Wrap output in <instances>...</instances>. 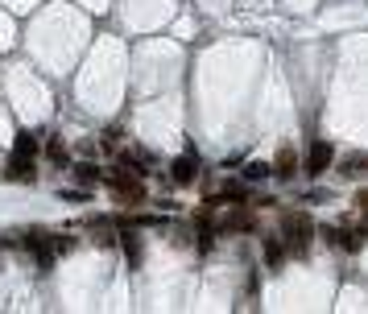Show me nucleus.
<instances>
[{"label": "nucleus", "mask_w": 368, "mask_h": 314, "mask_svg": "<svg viewBox=\"0 0 368 314\" xmlns=\"http://www.w3.org/2000/svg\"><path fill=\"white\" fill-rule=\"evenodd\" d=\"M364 169H368V157H344L340 174H344V178H356V174H364Z\"/></svg>", "instance_id": "9b49d317"}, {"label": "nucleus", "mask_w": 368, "mask_h": 314, "mask_svg": "<svg viewBox=\"0 0 368 314\" xmlns=\"http://www.w3.org/2000/svg\"><path fill=\"white\" fill-rule=\"evenodd\" d=\"M124 252H128V261H133V265H137V261H141V240H137V236H133V232H124Z\"/></svg>", "instance_id": "f8f14e48"}, {"label": "nucleus", "mask_w": 368, "mask_h": 314, "mask_svg": "<svg viewBox=\"0 0 368 314\" xmlns=\"http://www.w3.org/2000/svg\"><path fill=\"white\" fill-rule=\"evenodd\" d=\"M286 257H290V252H286V244L277 240V236H265V265L281 269V265H286Z\"/></svg>", "instance_id": "1a4fd4ad"}, {"label": "nucleus", "mask_w": 368, "mask_h": 314, "mask_svg": "<svg viewBox=\"0 0 368 314\" xmlns=\"http://www.w3.org/2000/svg\"><path fill=\"white\" fill-rule=\"evenodd\" d=\"M4 178L9 182H38V169H33V157H21V153H13L9 157V166H4Z\"/></svg>", "instance_id": "20e7f679"}, {"label": "nucleus", "mask_w": 368, "mask_h": 314, "mask_svg": "<svg viewBox=\"0 0 368 314\" xmlns=\"http://www.w3.org/2000/svg\"><path fill=\"white\" fill-rule=\"evenodd\" d=\"M74 178H79V186H83V182L91 186V182H99V169L96 166H74Z\"/></svg>", "instance_id": "ddd939ff"}, {"label": "nucleus", "mask_w": 368, "mask_h": 314, "mask_svg": "<svg viewBox=\"0 0 368 314\" xmlns=\"http://www.w3.org/2000/svg\"><path fill=\"white\" fill-rule=\"evenodd\" d=\"M319 236L327 244H335V248H347V252H356V248H360V236H356L352 228H347V232H344V228H323Z\"/></svg>", "instance_id": "0eeeda50"}, {"label": "nucleus", "mask_w": 368, "mask_h": 314, "mask_svg": "<svg viewBox=\"0 0 368 314\" xmlns=\"http://www.w3.org/2000/svg\"><path fill=\"white\" fill-rule=\"evenodd\" d=\"M216 232H257V219H252V211H232V215H223L220 223H216Z\"/></svg>", "instance_id": "423d86ee"}, {"label": "nucleus", "mask_w": 368, "mask_h": 314, "mask_svg": "<svg viewBox=\"0 0 368 314\" xmlns=\"http://www.w3.org/2000/svg\"><path fill=\"white\" fill-rule=\"evenodd\" d=\"M356 203H360V207H364V211H368V186H364V191H360V194H356Z\"/></svg>", "instance_id": "f3484780"}, {"label": "nucleus", "mask_w": 368, "mask_h": 314, "mask_svg": "<svg viewBox=\"0 0 368 314\" xmlns=\"http://www.w3.org/2000/svg\"><path fill=\"white\" fill-rule=\"evenodd\" d=\"M269 174H273V178H281V182H290V178L298 174V153H294V149H290V145L277 149V157H273Z\"/></svg>", "instance_id": "39448f33"}, {"label": "nucleus", "mask_w": 368, "mask_h": 314, "mask_svg": "<svg viewBox=\"0 0 368 314\" xmlns=\"http://www.w3.org/2000/svg\"><path fill=\"white\" fill-rule=\"evenodd\" d=\"M108 186H112V194H116V198H124L128 207L145 198V186H141V182H137V174H128V169H116V174L108 178Z\"/></svg>", "instance_id": "f03ea898"}, {"label": "nucleus", "mask_w": 368, "mask_h": 314, "mask_svg": "<svg viewBox=\"0 0 368 314\" xmlns=\"http://www.w3.org/2000/svg\"><path fill=\"white\" fill-rule=\"evenodd\" d=\"M46 153H50V162H58V166L67 162V149L58 145V141H50V145H46Z\"/></svg>", "instance_id": "dca6fc26"}, {"label": "nucleus", "mask_w": 368, "mask_h": 314, "mask_svg": "<svg viewBox=\"0 0 368 314\" xmlns=\"http://www.w3.org/2000/svg\"><path fill=\"white\" fill-rule=\"evenodd\" d=\"M13 153H21V157H33V153H38V141H33V133H17V145H13Z\"/></svg>", "instance_id": "9d476101"}, {"label": "nucleus", "mask_w": 368, "mask_h": 314, "mask_svg": "<svg viewBox=\"0 0 368 314\" xmlns=\"http://www.w3.org/2000/svg\"><path fill=\"white\" fill-rule=\"evenodd\" d=\"M223 198H232V203H248V191H245V186H223Z\"/></svg>", "instance_id": "2eb2a0df"}, {"label": "nucleus", "mask_w": 368, "mask_h": 314, "mask_svg": "<svg viewBox=\"0 0 368 314\" xmlns=\"http://www.w3.org/2000/svg\"><path fill=\"white\" fill-rule=\"evenodd\" d=\"M364 236H368V223H364Z\"/></svg>", "instance_id": "a211bd4d"}, {"label": "nucleus", "mask_w": 368, "mask_h": 314, "mask_svg": "<svg viewBox=\"0 0 368 314\" xmlns=\"http://www.w3.org/2000/svg\"><path fill=\"white\" fill-rule=\"evenodd\" d=\"M311 236H315V223H311V215H302V211H281V244H286V252L306 257Z\"/></svg>", "instance_id": "f257e3e1"}, {"label": "nucleus", "mask_w": 368, "mask_h": 314, "mask_svg": "<svg viewBox=\"0 0 368 314\" xmlns=\"http://www.w3.org/2000/svg\"><path fill=\"white\" fill-rule=\"evenodd\" d=\"M331 162H335V149L327 145V141H315L311 153H306V174H311V178H323V174L331 169Z\"/></svg>", "instance_id": "7ed1b4c3"}, {"label": "nucleus", "mask_w": 368, "mask_h": 314, "mask_svg": "<svg viewBox=\"0 0 368 314\" xmlns=\"http://www.w3.org/2000/svg\"><path fill=\"white\" fill-rule=\"evenodd\" d=\"M195 174H199L195 157H174V162H170V178L178 182V186H191V182H195Z\"/></svg>", "instance_id": "6e6552de"}, {"label": "nucleus", "mask_w": 368, "mask_h": 314, "mask_svg": "<svg viewBox=\"0 0 368 314\" xmlns=\"http://www.w3.org/2000/svg\"><path fill=\"white\" fill-rule=\"evenodd\" d=\"M265 174H269V166H265V162H248V166H245V178H248V182H261Z\"/></svg>", "instance_id": "4468645a"}]
</instances>
